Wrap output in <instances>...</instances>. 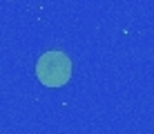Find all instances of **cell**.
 Here are the masks:
<instances>
[{
	"label": "cell",
	"mask_w": 154,
	"mask_h": 134,
	"mask_svg": "<svg viewBox=\"0 0 154 134\" xmlns=\"http://www.w3.org/2000/svg\"><path fill=\"white\" fill-rule=\"evenodd\" d=\"M38 80L47 87H60L72 78V61L63 51H47L38 58L36 65Z\"/></svg>",
	"instance_id": "cell-1"
}]
</instances>
